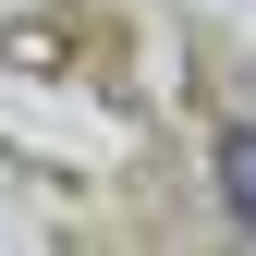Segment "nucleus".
<instances>
[{"label": "nucleus", "instance_id": "1", "mask_svg": "<svg viewBox=\"0 0 256 256\" xmlns=\"http://www.w3.org/2000/svg\"><path fill=\"white\" fill-rule=\"evenodd\" d=\"M220 196H232V220L256 232V134H232V146H220Z\"/></svg>", "mask_w": 256, "mask_h": 256}]
</instances>
